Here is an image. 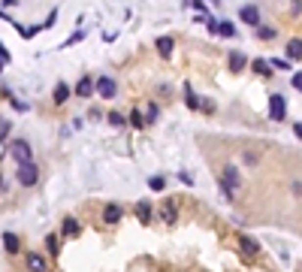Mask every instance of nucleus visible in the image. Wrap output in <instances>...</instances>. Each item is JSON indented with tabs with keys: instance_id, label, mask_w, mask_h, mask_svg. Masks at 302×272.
Here are the masks:
<instances>
[{
	"instance_id": "31",
	"label": "nucleus",
	"mask_w": 302,
	"mask_h": 272,
	"mask_svg": "<svg viewBox=\"0 0 302 272\" xmlns=\"http://www.w3.org/2000/svg\"><path fill=\"white\" fill-rule=\"evenodd\" d=\"M179 178L185 181V185H193V178H190V173H179Z\"/></svg>"
},
{
	"instance_id": "2",
	"label": "nucleus",
	"mask_w": 302,
	"mask_h": 272,
	"mask_svg": "<svg viewBox=\"0 0 302 272\" xmlns=\"http://www.w3.org/2000/svg\"><path fill=\"white\" fill-rule=\"evenodd\" d=\"M94 91H97L103 100H112V97L118 94V85H115V79H112V76H100V79L94 82Z\"/></svg>"
},
{
	"instance_id": "17",
	"label": "nucleus",
	"mask_w": 302,
	"mask_h": 272,
	"mask_svg": "<svg viewBox=\"0 0 302 272\" xmlns=\"http://www.w3.org/2000/svg\"><path fill=\"white\" fill-rule=\"evenodd\" d=\"M254 73H257V76H272V64H266L260 58V61H254Z\"/></svg>"
},
{
	"instance_id": "6",
	"label": "nucleus",
	"mask_w": 302,
	"mask_h": 272,
	"mask_svg": "<svg viewBox=\"0 0 302 272\" xmlns=\"http://www.w3.org/2000/svg\"><path fill=\"white\" fill-rule=\"evenodd\" d=\"M9 154H12L15 160H19V163H24V160H30V145H27L24 139H19V142H12Z\"/></svg>"
},
{
	"instance_id": "1",
	"label": "nucleus",
	"mask_w": 302,
	"mask_h": 272,
	"mask_svg": "<svg viewBox=\"0 0 302 272\" xmlns=\"http://www.w3.org/2000/svg\"><path fill=\"white\" fill-rule=\"evenodd\" d=\"M15 178H19V185H22V188H33V185H37V178H40L37 163H33V160L19 163V175H15Z\"/></svg>"
},
{
	"instance_id": "27",
	"label": "nucleus",
	"mask_w": 302,
	"mask_h": 272,
	"mask_svg": "<svg viewBox=\"0 0 302 272\" xmlns=\"http://www.w3.org/2000/svg\"><path fill=\"white\" fill-rule=\"evenodd\" d=\"M257 36H260V40H272L275 30H272V27H260V30H257Z\"/></svg>"
},
{
	"instance_id": "22",
	"label": "nucleus",
	"mask_w": 302,
	"mask_h": 272,
	"mask_svg": "<svg viewBox=\"0 0 302 272\" xmlns=\"http://www.w3.org/2000/svg\"><path fill=\"white\" fill-rule=\"evenodd\" d=\"M148 188H151V191H163V188H166V178H163V175H154V178L148 181Z\"/></svg>"
},
{
	"instance_id": "29",
	"label": "nucleus",
	"mask_w": 302,
	"mask_h": 272,
	"mask_svg": "<svg viewBox=\"0 0 302 272\" xmlns=\"http://www.w3.org/2000/svg\"><path fill=\"white\" fill-rule=\"evenodd\" d=\"M6 154H9V151H6V142H3V136H0V160H3Z\"/></svg>"
},
{
	"instance_id": "10",
	"label": "nucleus",
	"mask_w": 302,
	"mask_h": 272,
	"mask_svg": "<svg viewBox=\"0 0 302 272\" xmlns=\"http://www.w3.org/2000/svg\"><path fill=\"white\" fill-rule=\"evenodd\" d=\"M227 64H230V73H242L245 67H248V58L242 51H230V58H227Z\"/></svg>"
},
{
	"instance_id": "13",
	"label": "nucleus",
	"mask_w": 302,
	"mask_h": 272,
	"mask_svg": "<svg viewBox=\"0 0 302 272\" xmlns=\"http://www.w3.org/2000/svg\"><path fill=\"white\" fill-rule=\"evenodd\" d=\"M3 248H6L9 254H19V251H22L19 236H15V233H3Z\"/></svg>"
},
{
	"instance_id": "14",
	"label": "nucleus",
	"mask_w": 302,
	"mask_h": 272,
	"mask_svg": "<svg viewBox=\"0 0 302 272\" xmlns=\"http://www.w3.org/2000/svg\"><path fill=\"white\" fill-rule=\"evenodd\" d=\"M287 58H290V61H299V58H302V40H296V36H293V40L287 43Z\"/></svg>"
},
{
	"instance_id": "16",
	"label": "nucleus",
	"mask_w": 302,
	"mask_h": 272,
	"mask_svg": "<svg viewBox=\"0 0 302 272\" xmlns=\"http://www.w3.org/2000/svg\"><path fill=\"white\" fill-rule=\"evenodd\" d=\"M136 218H139L142 224L151 221V206H148V203H136Z\"/></svg>"
},
{
	"instance_id": "5",
	"label": "nucleus",
	"mask_w": 302,
	"mask_h": 272,
	"mask_svg": "<svg viewBox=\"0 0 302 272\" xmlns=\"http://www.w3.org/2000/svg\"><path fill=\"white\" fill-rule=\"evenodd\" d=\"M239 248H242V254H245L248 260H254L257 254H260V245L251 239V236H239Z\"/></svg>"
},
{
	"instance_id": "21",
	"label": "nucleus",
	"mask_w": 302,
	"mask_h": 272,
	"mask_svg": "<svg viewBox=\"0 0 302 272\" xmlns=\"http://www.w3.org/2000/svg\"><path fill=\"white\" fill-rule=\"evenodd\" d=\"M79 233V221H76V218H67V221H64V236H76Z\"/></svg>"
},
{
	"instance_id": "12",
	"label": "nucleus",
	"mask_w": 302,
	"mask_h": 272,
	"mask_svg": "<svg viewBox=\"0 0 302 272\" xmlns=\"http://www.w3.org/2000/svg\"><path fill=\"white\" fill-rule=\"evenodd\" d=\"M209 27L215 30V33H221V36H236V27L230 25V22H209Z\"/></svg>"
},
{
	"instance_id": "8",
	"label": "nucleus",
	"mask_w": 302,
	"mask_h": 272,
	"mask_svg": "<svg viewBox=\"0 0 302 272\" xmlns=\"http://www.w3.org/2000/svg\"><path fill=\"white\" fill-rule=\"evenodd\" d=\"M239 15H242V22H245V25L260 27V9H257V6H242V9H239Z\"/></svg>"
},
{
	"instance_id": "19",
	"label": "nucleus",
	"mask_w": 302,
	"mask_h": 272,
	"mask_svg": "<svg viewBox=\"0 0 302 272\" xmlns=\"http://www.w3.org/2000/svg\"><path fill=\"white\" fill-rule=\"evenodd\" d=\"M161 218H163L166 224H172L175 218H179V212H175V206H172V203H166V206H163V212H161Z\"/></svg>"
},
{
	"instance_id": "32",
	"label": "nucleus",
	"mask_w": 302,
	"mask_h": 272,
	"mask_svg": "<svg viewBox=\"0 0 302 272\" xmlns=\"http://www.w3.org/2000/svg\"><path fill=\"white\" fill-rule=\"evenodd\" d=\"M9 133V121H0V136H6Z\"/></svg>"
},
{
	"instance_id": "33",
	"label": "nucleus",
	"mask_w": 302,
	"mask_h": 272,
	"mask_svg": "<svg viewBox=\"0 0 302 272\" xmlns=\"http://www.w3.org/2000/svg\"><path fill=\"white\" fill-rule=\"evenodd\" d=\"M293 130H296V136L302 139V121H296V124H293Z\"/></svg>"
},
{
	"instance_id": "4",
	"label": "nucleus",
	"mask_w": 302,
	"mask_h": 272,
	"mask_svg": "<svg viewBox=\"0 0 302 272\" xmlns=\"http://www.w3.org/2000/svg\"><path fill=\"white\" fill-rule=\"evenodd\" d=\"M269 118H272V121H284V97H281V94H272V97H269Z\"/></svg>"
},
{
	"instance_id": "9",
	"label": "nucleus",
	"mask_w": 302,
	"mask_h": 272,
	"mask_svg": "<svg viewBox=\"0 0 302 272\" xmlns=\"http://www.w3.org/2000/svg\"><path fill=\"white\" fill-rule=\"evenodd\" d=\"M121 218H124V209H121L118 203H109V206L103 209V221H106V224H118Z\"/></svg>"
},
{
	"instance_id": "15",
	"label": "nucleus",
	"mask_w": 302,
	"mask_h": 272,
	"mask_svg": "<svg viewBox=\"0 0 302 272\" xmlns=\"http://www.w3.org/2000/svg\"><path fill=\"white\" fill-rule=\"evenodd\" d=\"M27 266H30L33 272H43V269H48V263L40 257V254H27Z\"/></svg>"
},
{
	"instance_id": "7",
	"label": "nucleus",
	"mask_w": 302,
	"mask_h": 272,
	"mask_svg": "<svg viewBox=\"0 0 302 272\" xmlns=\"http://www.w3.org/2000/svg\"><path fill=\"white\" fill-rule=\"evenodd\" d=\"M91 94H94V79H91V76H82V79L76 82V97L88 100Z\"/></svg>"
},
{
	"instance_id": "23",
	"label": "nucleus",
	"mask_w": 302,
	"mask_h": 272,
	"mask_svg": "<svg viewBox=\"0 0 302 272\" xmlns=\"http://www.w3.org/2000/svg\"><path fill=\"white\" fill-rule=\"evenodd\" d=\"M130 124H133V127H145V118H142L139 109H133V112H130Z\"/></svg>"
},
{
	"instance_id": "20",
	"label": "nucleus",
	"mask_w": 302,
	"mask_h": 272,
	"mask_svg": "<svg viewBox=\"0 0 302 272\" xmlns=\"http://www.w3.org/2000/svg\"><path fill=\"white\" fill-rule=\"evenodd\" d=\"M67 100H70V88L61 82V85L55 88V103H67Z\"/></svg>"
},
{
	"instance_id": "11",
	"label": "nucleus",
	"mask_w": 302,
	"mask_h": 272,
	"mask_svg": "<svg viewBox=\"0 0 302 272\" xmlns=\"http://www.w3.org/2000/svg\"><path fill=\"white\" fill-rule=\"evenodd\" d=\"M154 49H157V54H163V58H169V54H172V49H175V43H172V36H157V43H154Z\"/></svg>"
},
{
	"instance_id": "3",
	"label": "nucleus",
	"mask_w": 302,
	"mask_h": 272,
	"mask_svg": "<svg viewBox=\"0 0 302 272\" xmlns=\"http://www.w3.org/2000/svg\"><path fill=\"white\" fill-rule=\"evenodd\" d=\"M221 181H224V185H230V188L236 191V188L242 185V173H239V170L233 167V163H230V167H224V173H221Z\"/></svg>"
},
{
	"instance_id": "30",
	"label": "nucleus",
	"mask_w": 302,
	"mask_h": 272,
	"mask_svg": "<svg viewBox=\"0 0 302 272\" xmlns=\"http://www.w3.org/2000/svg\"><path fill=\"white\" fill-rule=\"evenodd\" d=\"M272 67H275V70H287L290 64H287V61H272Z\"/></svg>"
},
{
	"instance_id": "18",
	"label": "nucleus",
	"mask_w": 302,
	"mask_h": 272,
	"mask_svg": "<svg viewBox=\"0 0 302 272\" xmlns=\"http://www.w3.org/2000/svg\"><path fill=\"white\" fill-rule=\"evenodd\" d=\"M185 103H187L190 109H200V97L190 91V85H185Z\"/></svg>"
},
{
	"instance_id": "25",
	"label": "nucleus",
	"mask_w": 302,
	"mask_h": 272,
	"mask_svg": "<svg viewBox=\"0 0 302 272\" xmlns=\"http://www.w3.org/2000/svg\"><path fill=\"white\" fill-rule=\"evenodd\" d=\"M109 124H112V127H121V124H124V115H121V112H109Z\"/></svg>"
},
{
	"instance_id": "28",
	"label": "nucleus",
	"mask_w": 302,
	"mask_h": 272,
	"mask_svg": "<svg viewBox=\"0 0 302 272\" xmlns=\"http://www.w3.org/2000/svg\"><path fill=\"white\" fill-rule=\"evenodd\" d=\"M293 88L302 91V73H293Z\"/></svg>"
},
{
	"instance_id": "24",
	"label": "nucleus",
	"mask_w": 302,
	"mask_h": 272,
	"mask_svg": "<svg viewBox=\"0 0 302 272\" xmlns=\"http://www.w3.org/2000/svg\"><path fill=\"white\" fill-rule=\"evenodd\" d=\"M46 245H48V254H58V251H61V245H58V236H55V233H51L48 239H46Z\"/></svg>"
},
{
	"instance_id": "26",
	"label": "nucleus",
	"mask_w": 302,
	"mask_h": 272,
	"mask_svg": "<svg viewBox=\"0 0 302 272\" xmlns=\"http://www.w3.org/2000/svg\"><path fill=\"white\" fill-rule=\"evenodd\" d=\"M40 30H43V27H27V30H24V27H19V33L24 36V40H30V36H37Z\"/></svg>"
}]
</instances>
